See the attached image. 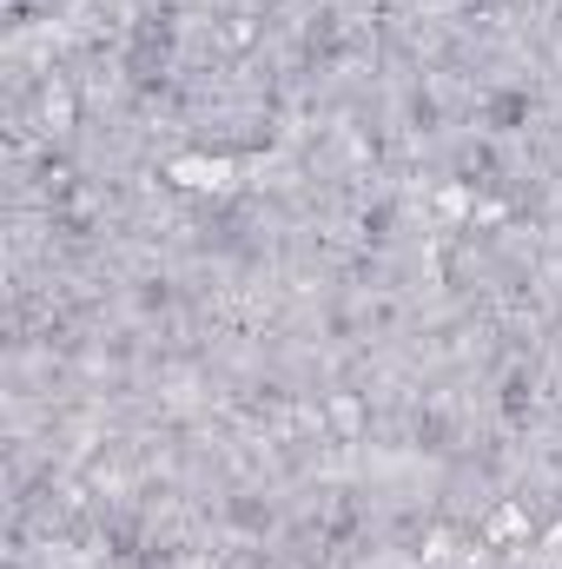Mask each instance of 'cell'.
<instances>
[{"label": "cell", "mask_w": 562, "mask_h": 569, "mask_svg": "<svg viewBox=\"0 0 562 569\" xmlns=\"http://www.w3.org/2000/svg\"><path fill=\"white\" fill-rule=\"evenodd\" d=\"M523 120H530V100H523V93H496V100H490V127H496V133H516Z\"/></svg>", "instance_id": "obj_1"}]
</instances>
